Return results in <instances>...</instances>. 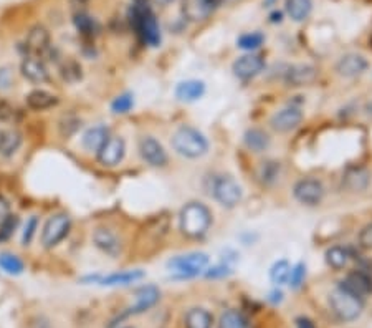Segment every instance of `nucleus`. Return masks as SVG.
Wrapping results in <instances>:
<instances>
[{"label": "nucleus", "instance_id": "1", "mask_svg": "<svg viewBox=\"0 0 372 328\" xmlns=\"http://www.w3.org/2000/svg\"><path fill=\"white\" fill-rule=\"evenodd\" d=\"M129 17H131L134 31H136V35L144 45H161L159 23H157L156 15H154L148 0H134L131 12H129Z\"/></svg>", "mask_w": 372, "mask_h": 328}, {"label": "nucleus", "instance_id": "2", "mask_svg": "<svg viewBox=\"0 0 372 328\" xmlns=\"http://www.w3.org/2000/svg\"><path fill=\"white\" fill-rule=\"evenodd\" d=\"M212 226V212L199 201H191L181 209L179 229L189 239H202Z\"/></svg>", "mask_w": 372, "mask_h": 328}, {"label": "nucleus", "instance_id": "3", "mask_svg": "<svg viewBox=\"0 0 372 328\" xmlns=\"http://www.w3.org/2000/svg\"><path fill=\"white\" fill-rule=\"evenodd\" d=\"M174 151L189 160H197L209 151V141L205 134L194 126H181L172 136Z\"/></svg>", "mask_w": 372, "mask_h": 328}, {"label": "nucleus", "instance_id": "4", "mask_svg": "<svg viewBox=\"0 0 372 328\" xmlns=\"http://www.w3.org/2000/svg\"><path fill=\"white\" fill-rule=\"evenodd\" d=\"M330 305L332 314L341 322H354L362 315L364 299L358 297L352 292L341 286H338L330 294Z\"/></svg>", "mask_w": 372, "mask_h": 328}, {"label": "nucleus", "instance_id": "5", "mask_svg": "<svg viewBox=\"0 0 372 328\" xmlns=\"http://www.w3.org/2000/svg\"><path fill=\"white\" fill-rule=\"evenodd\" d=\"M211 194L222 207L233 209L241 203L243 189L237 183V179L230 175H222L213 179L211 186Z\"/></svg>", "mask_w": 372, "mask_h": 328}, {"label": "nucleus", "instance_id": "6", "mask_svg": "<svg viewBox=\"0 0 372 328\" xmlns=\"http://www.w3.org/2000/svg\"><path fill=\"white\" fill-rule=\"evenodd\" d=\"M209 266V255L204 252H189V254L177 255L168 262V267L181 279L197 277Z\"/></svg>", "mask_w": 372, "mask_h": 328}, {"label": "nucleus", "instance_id": "7", "mask_svg": "<svg viewBox=\"0 0 372 328\" xmlns=\"http://www.w3.org/2000/svg\"><path fill=\"white\" fill-rule=\"evenodd\" d=\"M71 227V220L66 214H55L45 223L42 231V244L43 247L51 249L62 242L68 236Z\"/></svg>", "mask_w": 372, "mask_h": 328}, {"label": "nucleus", "instance_id": "8", "mask_svg": "<svg viewBox=\"0 0 372 328\" xmlns=\"http://www.w3.org/2000/svg\"><path fill=\"white\" fill-rule=\"evenodd\" d=\"M293 196L304 205H318L324 197V186L315 177H303L293 186Z\"/></svg>", "mask_w": 372, "mask_h": 328}, {"label": "nucleus", "instance_id": "9", "mask_svg": "<svg viewBox=\"0 0 372 328\" xmlns=\"http://www.w3.org/2000/svg\"><path fill=\"white\" fill-rule=\"evenodd\" d=\"M169 227V220L168 217H154L152 220H149V224H146L142 227L141 234H140V247L146 246V254L149 252V247H157L161 246L162 239H164L165 232H168Z\"/></svg>", "mask_w": 372, "mask_h": 328}, {"label": "nucleus", "instance_id": "10", "mask_svg": "<svg viewBox=\"0 0 372 328\" xmlns=\"http://www.w3.org/2000/svg\"><path fill=\"white\" fill-rule=\"evenodd\" d=\"M265 68V60L262 55L247 53L243 57L237 58L232 65V72L239 80L248 81L252 78L258 77Z\"/></svg>", "mask_w": 372, "mask_h": 328}, {"label": "nucleus", "instance_id": "11", "mask_svg": "<svg viewBox=\"0 0 372 328\" xmlns=\"http://www.w3.org/2000/svg\"><path fill=\"white\" fill-rule=\"evenodd\" d=\"M140 154L142 160L154 168H164L168 164L169 156L156 138L144 136L140 140Z\"/></svg>", "mask_w": 372, "mask_h": 328}, {"label": "nucleus", "instance_id": "12", "mask_svg": "<svg viewBox=\"0 0 372 328\" xmlns=\"http://www.w3.org/2000/svg\"><path fill=\"white\" fill-rule=\"evenodd\" d=\"M126 154V143L120 136H109L108 141L103 144V148L96 153L100 164L106 168H114L122 161Z\"/></svg>", "mask_w": 372, "mask_h": 328}, {"label": "nucleus", "instance_id": "13", "mask_svg": "<svg viewBox=\"0 0 372 328\" xmlns=\"http://www.w3.org/2000/svg\"><path fill=\"white\" fill-rule=\"evenodd\" d=\"M25 49L29 55H35V57H46L51 51V42L49 30L43 25L31 27L29 35L25 40Z\"/></svg>", "mask_w": 372, "mask_h": 328}, {"label": "nucleus", "instance_id": "14", "mask_svg": "<svg viewBox=\"0 0 372 328\" xmlns=\"http://www.w3.org/2000/svg\"><path fill=\"white\" fill-rule=\"evenodd\" d=\"M303 121L302 110L296 106H288V108L280 110L271 116L270 125L275 131L278 133H290L295 128H298Z\"/></svg>", "mask_w": 372, "mask_h": 328}, {"label": "nucleus", "instance_id": "15", "mask_svg": "<svg viewBox=\"0 0 372 328\" xmlns=\"http://www.w3.org/2000/svg\"><path fill=\"white\" fill-rule=\"evenodd\" d=\"M339 286L347 288L358 297L366 299L372 295V275L366 270H352L343 282H339Z\"/></svg>", "mask_w": 372, "mask_h": 328}, {"label": "nucleus", "instance_id": "16", "mask_svg": "<svg viewBox=\"0 0 372 328\" xmlns=\"http://www.w3.org/2000/svg\"><path fill=\"white\" fill-rule=\"evenodd\" d=\"M21 72L31 83H45L50 80L49 68H46L45 62H43V58L35 57V55H27L23 58Z\"/></svg>", "mask_w": 372, "mask_h": 328}, {"label": "nucleus", "instance_id": "17", "mask_svg": "<svg viewBox=\"0 0 372 328\" xmlns=\"http://www.w3.org/2000/svg\"><path fill=\"white\" fill-rule=\"evenodd\" d=\"M93 242L101 252H105V254L109 257H118L122 251L121 239L118 237L116 232H113L111 229L105 227L96 229L93 234Z\"/></svg>", "mask_w": 372, "mask_h": 328}, {"label": "nucleus", "instance_id": "18", "mask_svg": "<svg viewBox=\"0 0 372 328\" xmlns=\"http://www.w3.org/2000/svg\"><path fill=\"white\" fill-rule=\"evenodd\" d=\"M367 66H369V63H367L362 55L347 53L339 58V62L336 63V72H338L339 77L354 78L366 72Z\"/></svg>", "mask_w": 372, "mask_h": 328}, {"label": "nucleus", "instance_id": "19", "mask_svg": "<svg viewBox=\"0 0 372 328\" xmlns=\"http://www.w3.org/2000/svg\"><path fill=\"white\" fill-rule=\"evenodd\" d=\"M283 78L288 86H306L318 78V70L311 65H293L288 66Z\"/></svg>", "mask_w": 372, "mask_h": 328}, {"label": "nucleus", "instance_id": "20", "mask_svg": "<svg viewBox=\"0 0 372 328\" xmlns=\"http://www.w3.org/2000/svg\"><path fill=\"white\" fill-rule=\"evenodd\" d=\"M161 300V290L154 286H144L136 292V302L129 308L128 315H140L148 312Z\"/></svg>", "mask_w": 372, "mask_h": 328}, {"label": "nucleus", "instance_id": "21", "mask_svg": "<svg viewBox=\"0 0 372 328\" xmlns=\"http://www.w3.org/2000/svg\"><path fill=\"white\" fill-rule=\"evenodd\" d=\"M205 83L202 80H185L176 86V98L182 103H194L205 94Z\"/></svg>", "mask_w": 372, "mask_h": 328}, {"label": "nucleus", "instance_id": "22", "mask_svg": "<svg viewBox=\"0 0 372 328\" xmlns=\"http://www.w3.org/2000/svg\"><path fill=\"white\" fill-rule=\"evenodd\" d=\"M184 10L185 18L192 22L205 21L213 10V0H184Z\"/></svg>", "mask_w": 372, "mask_h": 328}, {"label": "nucleus", "instance_id": "23", "mask_svg": "<svg viewBox=\"0 0 372 328\" xmlns=\"http://www.w3.org/2000/svg\"><path fill=\"white\" fill-rule=\"evenodd\" d=\"M371 183V175L367 169L364 168H349L346 173H344L343 177V186L346 189H349L352 192L364 191Z\"/></svg>", "mask_w": 372, "mask_h": 328}, {"label": "nucleus", "instance_id": "24", "mask_svg": "<svg viewBox=\"0 0 372 328\" xmlns=\"http://www.w3.org/2000/svg\"><path fill=\"white\" fill-rule=\"evenodd\" d=\"M243 143L253 153H263L270 148L271 138L260 128H250L243 134Z\"/></svg>", "mask_w": 372, "mask_h": 328}, {"label": "nucleus", "instance_id": "25", "mask_svg": "<svg viewBox=\"0 0 372 328\" xmlns=\"http://www.w3.org/2000/svg\"><path fill=\"white\" fill-rule=\"evenodd\" d=\"M111 136L109 129L106 128V126H94V128H90L88 131L85 133V136H83V148L86 149V151L91 153H98L103 148V144L108 141V138Z\"/></svg>", "mask_w": 372, "mask_h": 328}, {"label": "nucleus", "instance_id": "26", "mask_svg": "<svg viewBox=\"0 0 372 328\" xmlns=\"http://www.w3.org/2000/svg\"><path fill=\"white\" fill-rule=\"evenodd\" d=\"M27 106L35 112H43V110H50L58 105V98L45 90H34V92L27 94L25 98Z\"/></svg>", "mask_w": 372, "mask_h": 328}, {"label": "nucleus", "instance_id": "27", "mask_svg": "<svg viewBox=\"0 0 372 328\" xmlns=\"http://www.w3.org/2000/svg\"><path fill=\"white\" fill-rule=\"evenodd\" d=\"M284 10L290 15L291 21L304 22L311 15L313 0H287Z\"/></svg>", "mask_w": 372, "mask_h": 328}, {"label": "nucleus", "instance_id": "28", "mask_svg": "<svg viewBox=\"0 0 372 328\" xmlns=\"http://www.w3.org/2000/svg\"><path fill=\"white\" fill-rule=\"evenodd\" d=\"M144 277V272L142 270H126V272H118V274H111L108 277L100 279L98 282L101 286L106 287H114V286H129V283L137 282Z\"/></svg>", "mask_w": 372, "mask_h": 328}, {"label": "nucleus", "instance_id": "29", "mask_svg": "<svg viewBox=\"0 0 372 328\" xmlns=\"http://www.w3.org/2000/svg\"><path fill=\"white\" fill-rule=\"evenodd\" d=\"M213 317L205 308L194 307L185 314V328H212Z\"/></svg>", "mask_w": 372, "mask_h": 328}, {"label": "nucleus", "instance_id": "30", "mask_svg": "<svg viewBox=\"0 0 372 328\" xmlns=\"http://www.w3.org/2000/svg\"><path fill=\"white\" fill-rule=\"evenodd\" d=\"M22 144V134L17 129H2L0 131V154L3 156H12L17 153V149Z\"/></svg>", "mask_w": 372, "mask_h": 328}, {"label": "nucleus", "instance_id": "31", "mask_svg": "<svg viewBox=\"0 0 372 328\" xmlns=\"http://www.w3.org/2000/svg\"><path fill=\"white\" fill-rule=\"evenodd\" d=\"M324 259H326V264L331 268H334V270H343V268L349 264L351 254L346 247L332 246L326 251Z\"/></svg>", "mask_w": 372, "mask_h": 328}, {"label": "nucleus", "instance_id": "32", "mask_svg": "<svg viewBox=\"0 0 372 328\" xmlns=\"http://www.w3.org/2000/svg\"><path fill=\"white\" fill-rule=\"evenodd\" d=\"M73 23L77 27V30L80 31L83 37L93 38L98 34L100 27L94 18H91L86 12H80V14H73Z\"/></svg>", "mask_w": 372, "mask_h": 328}, {"label": "nucleus", "instance_id": "33", "mask_svg": "<svg viewBox=\"0 0 372 328\" xmlns=\"http://www.w3.org/2000/svg\"><path fill=\"white\" fill-rule=\"evenodd\" d=\"M265 42V35L262 31H248V34L240 35L239 38H237V47L241 50H247V51H255L258 50L260 47L263 45Z\"/></svg>", "mask_w": 372, "mask_h": 328}, {"label": "nucleus", "instance_id": "34", "mask_svg": "<svg viewBox=\"0 0 372 328\" xmlns=\"http://www.w3.org/2000/svg\"><path fill=\"white\" fill-rule=\"evenodd\" d=\"M291 266L288 260H278L270 268V280L275 286H284L290 280Z\"/></svg>", "mask_w": 372, "mask_h": 328}, {"label": "nucleus", "instance_id": "35", "mask_svg": "<svg viewBox=\"0 0 372 328\" xmlns=\"http://www.w3.org/2000/svg\"><path fill=\"white\" fill-rule=\"evenodd\" d=\"M0 268L9 275H21L25 266H23L22 260L15 254L2 252V254H0Z\"/></svg>", "mask_w": 372, "mask_h": 328}, {"label": "nucleus", "instance_id": "36", "mask_svg": "<svg viewBox=\"0 0 372 328\" xmlns=\"http://www.w3.org/2000/svg\"><path fill=\"white\" fill-rule=\"evenodd\" d=\"M219 328H247V320L239 310H227L222 314Z\"/></svg>", "mask_w": 372, "mask_h": 328}, {"label": "nucleus", "instance_id": "37", "mask_svg": "<svg viewBox=\"0 0 372 328\" xmlns=\"http://www.w3.org/2000/svg\"><path fill=\"white\" fill-rule=\"evenodd\" d=\"M134 106V97L131 93H122L118 94L111 103V112L114 114H126L133 110Z\"/></svg>", "mask_w": 372, "mask_h": 328}, {"label": "nucleus", "instance_id": "38", "mask_svg": "<svg viewBox=\"0 0 372 328\" xmlns=\"http://www.w3.org/2000/svg\"><path fill=\"white\" fill-rule=\"evenodd\" d=\"M304 279H306V264L298 262L295 267H291L288 283H290L291 288H300L304 283Z\"/></svg>", "mask_w": 372, "mask_h": 328}, {"label": "nucleus", "instance_id": "39", "mask_svg": "<svg viewBox=\"0 0 372 328\" xmlns=\"http://www.w3.org/2000/svg\"><path fill=\"white\" fill-rule=\"evenodd\" d=\"M60 70H62L63 78L68 81H77L81 78V66L75 60H66L62 65Z\"/></svg>", "mask_w": 372, "mask_h": 328}, {"label": "nucleus", "instance_id": "40", "mask_svg": "<svg viewBox=\"0 0 372 328\" xmlns=\"http://www.w3.org/2000/svg\"><path fill=\"white\" fill-rule=\"evenodd\" d=\"M260 176H262L265 183H273V181H276L280 176V163H276V161H268V163H263L262 175Z\"/></svg>", "mask_w": 372, "mask_h": 328}, {"label": "nucleus", "instance_id": "41", "mask_svg": "<svg viewBox=\"0 0 372 328\" xmlns=\"http://www.w3.org/2000/svg\"><path fill=\"white\" fill-rule=\"evenodd\" d=\"M37 227H38L37 216H31L30 219L27 220L25 227H23V234H22V244H23V246H30L31 239H34L35 232H37Z\"/></svg>", "mask_w": 372, "mask_h": 328}, {"label": "nucleus", "instance_id": "42", "mask_svg": "<svg viewBox=\"0 0 372 328\" xmlns=\"http://www.w3.org/2000/svg\"><path fill=\"white\" fill-rule=\"evenodd\" d=\"M18 226V216H10L5 223L0 226V240H7L14 234L15 229Z\"/></svg>", "mask_w": 372, "mask_h": 328}, {"label": "nucleus", "instance_id": "43", "mask_svg": "<svg viewBox=\"0 0 372 328\" xmlns=\"http://www.w3.org/2000/svg\"><path fill=\"white\" fill-rule=\"evenodd\" d=\"M232 274V268L227 266V264H220V266L209 268L205 270V277L209 279H217V277H227V275Z\"/></svg>", "mask_w": 372, "mask_h": 328}, {"label": "nucleus", "instance_id": "44", "mask_svg": "<svg viewBox=\"0 0 372 328\" xmlns=\"http://www.w3.org/2000/svg\"><path fill=\"white\" fill-rule=\"evenodd\" d=\"M359 246L362 249H372V223L362 227V231L359 232Z\"/></svg>", "mask_w": 372, "mask_h": 328}, {"label": "nucleus", "instance_id": "45", "mask_svg": "<svg viewBox=\"0 0 372 328\" xmlns=\"http://www.w3.org/2000/svg\"><path fill=\"white\" fill-rule=\"evenodd\" d=\"M15 118V108L7 101H0V121L10 123Z\"/></svg>", "mask_w": 372, "mask_h": 328}, {"label": "nucleus", "instance_id": "46", "mask_svg": "<svg viewBox=\"0 0 372 328\" xmlns=\"http://www.w3.org/2000/svg\"><path fill=\"white\" fill-rule=\"evenodd\" d=\"M10 216H12L10 214V204L7 203L5 197L0 196V226H2V224L5 223Z\"/></svg>", "mask_w": 372, "mask_h": 328}, {"label": "nucleus", "instance_id": "47", "mask_svg": "<svg viewBox=\"0 0 372 328\" xmlns=\"http://www.w3.org/2000/svg\"><path fill=\"white\" fill-rule=\"evenodd\" d=\"M10 83H12V73L7 68L0 70V88L2 90L9 88Z\"/></svg>", "mask_w": 372, "mask_h": 328}, {"label": "nucleus", "instance_id": "48", "mask_svg": "<svg viewBox=\"0 0 372 328\" xmlns=\"http://www.w3.org/2000/svg\"><path fill=\"white\" fill-rule=\"evenodd\" d=\"M71 10L73 14H80V12H86V5H88V0H70Z\"/></svg>", "mask_w": 372, "mask_h": 328}, {"label": "nucleus", "instance_id": "49", "mask_svg": "<svg viewBox=\"0 0 372 328\" xmlns=\"http://www.w3.org/2000/svg\"><path fill=\"white\" fill-rule=\"evenodd\" d=\"M296 328H316V325L311 318L298 317L296 318Z\"/></svg>", "mask_w": 372, "mask_h": 328}, {"label": "nucleus", "instance_id": "50", "mask_svg": "<svg viewBox=\"0 0 372 328\" xmlns=\"http://www.w3.org/2000/svg\"><path fill=\"white\" fill-rule=\"evenodd\" d=\"M268 300H270V302L273 303V305H278V303H282V302H283V292H282V290H278V288H276V290H273V292H271L270 297H268Z\"/></svg>", "mask_w": 372, "mask_h": 328}, {"label": "nucleus", "instance_id": "51", "mask_svg": "<svg viewBox=\"0 0 372 328\" xmlns=\"http://www.w3.org/2000/svg\"><path fill=\"white\" fill-rule=\"evenodd\" d=\"M283 21V14L282 12H275V14H271V22L276 23V22H282Z\"/></svg>", "mask_w": 372, "mask_h": 328}, {"label": "nucleus", "instance_id": "52", "mask_svg": "<svg viewBox=\"0 0 372 328\" xmlns=\"http://www.w3.org/2000/svg\"><path fill=\"white\" fill-rule=\"evenodd\" d=\"M154 2L159 3V5H162V7H165V5H168V3H171L172 0H154Z\"/></svg>", "mask_w": 372, "mask_h": 328}, {"label": "nucleus", "instance_id": "53", "mask_svg": "<svg viewBox=\"0 0 372 328\" xmlns=\"http://www.w3.org/2000/svg\"><path fill=\"white\" fill-rule=\"evenodd\" d=\"M126 328H131V327H126Z\"/></svg>", "mask_w": 372, "mask_h": 328}]
</instances>
